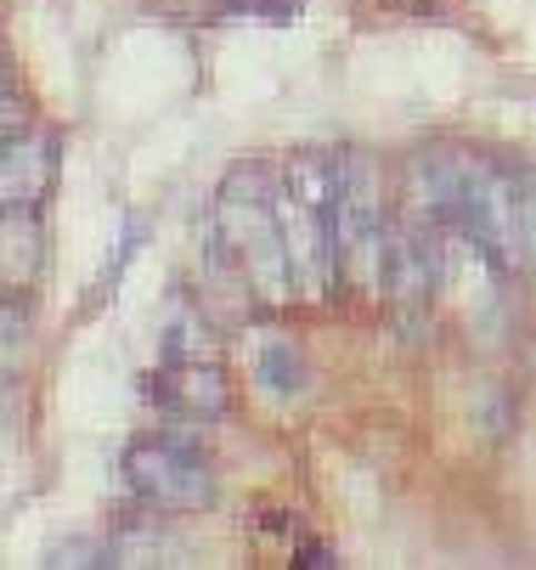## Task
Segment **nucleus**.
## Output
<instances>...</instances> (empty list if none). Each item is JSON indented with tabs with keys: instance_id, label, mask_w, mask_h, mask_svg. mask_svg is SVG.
Segmentation results:
<instances>
[{
	"instance_id": "1",
	"label": "nucleus",
	"mask_w": 536,
	"mask_h": 570,
	"mask_svg": "<svg viewBox=\"0 0 536 570\" xmlns=\"http://www.w3.org/2000/svg\"><path fill=\"white\" fill-rule=\"evenodd\" d=\"M209 255L260 305L299 299L288 243H282V176H271L255 158L220 176L215 204H209Z\"/></svg>"
},
{
	"instance_id": "2",
	"label": "nucleus",
	"mask_w": 536,
	"mask_h": 570,
	"mask_svg": "<svg viewBox=\"0 0 536 570\" xmlns=\"http://www.w3.org/2000/svg\"><path fill=\"white\" fill-rule=\"evenodd\" d=\"M334 272L356 294H378L385 272V243H390V215L378 193V170L361 153H339V193H334Z\"/></svg>"
},
{
	"instance_id": "3",
	"label": "nucleus",
	"mask_w": 536,
	"mask_h": 570,
	"mask_svg": "<svg viewBox=\"0 0 536 570\" xmlns=\"http://www.w3.org/2000/svg\"><path fill=\"white\" fill-rule=\"evenodd\" d=\"M119 474L130 485V498L147 509H165V514H198L220 498L215 469L198 446L176 441V435H141L125 446Z\"/></svg>"
},
{
	"instance_id": "4",
	"label": "nucleus",
	"mask_w": 536,
	"mask_h": 570,
	"mask_svg": "<svg viewBox=\"0 0 536 570\" xmlns=\"http://www.w3.org/2000/svg\"><path fill=\"white\" fill-rule=\"evenodd\" d=\"M435 288H440V261L429 249V237L390 226L385 272H378V294H385L390 316L396 322H424V311L435 305Z\"/></svg>"
},
{
	"instance_id": "5",
	"label": "nucleus",
	"mask_w": 536,
	"mask_h": 570,
	"mask_svg": "<svg viewBox=\"0 0 536 570\" xmlns=\"http://www.w3.org/2000/svg\"><path fill=\"white\" fill-rule=\"evenodd\" d=\"M282 243H288V266H294V294L299 299H322L334 288V220L317 204H299L282 187Z\"/></svg>"
},
{
	"instance_id": "6",
	"label": "nucleus",
	"mask_w": 536,
	"mask_h": 570,
	"mask_svg": "<svg viewBox=\"0 0 536 570\" xmlns=\"http://www.w3.org/2000/svg\"><path fill=\"white\" fill-rule=\"evenodd\" d=\"M57 176V136L51 130H18L0 141V215H34Z\"/></svg>"
},
{
	"instance_id": "7",
	"label": "nucleus",
	"mask_w": 536,
	"mask_h": 570,
	"mask_svg": "<svg viewBox=\"0 0 536 570\" xmlns=\"http://www.w3.org/2000/svg\"><path fill=\"white\" fill-rule=\"evenodd\" d=\"M152 395L176 419H220L232 406V379L215 356H165V367L152 373Z\"/></svg>"
},
{
	"instance_id": "8",
	"label": "nucleus",
	"mask_w": 536,
	"mask_h": 570,
	"mask_svg": "<svg viewBox=\"0 0 536 570\" xmlns=\"http://www.w3.org/2000/svg\"><path fill=\"white\" fill-rule=\"evenodd\" d=\"M255 384H260V395H271V401H294V395L311 390V367H305V356H299L288 340L266 334V340L255 345Z\"/></svg>"
},
{
	"instance_id": "9",
	"label": "nucleus",
	"mask_w": 536,
	"mask_h": 570,
	"mask_svg": "<svg viewBox=\"0 0 536 570\" xmlns=\"http://www.w3.org/2000/svg\"><path fill=\"white\" fill-rule=\"evenodd\" d=\"M23 351H29V322H23V311L12 299H0V384L18 379Z\"/></svg>"
},
{
	"instance_id": "10",
	"label": "nucleus",
	"mask_w": 536,
	"mask_h": 570,
	"mask_svg": "<svg viewBox=\"0 0 536 570\" xmlns=\"http://www.w3.org/2000/svg\"><path fill=\"white\" fill-rule=\"evenodd\" d=\"M215 12H249L255 23H294L299 18V0H215Z\"/></svg>"
}]
</instances>
